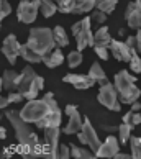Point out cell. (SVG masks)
I'll list each match as a JSON object with an SVG mask.
<instances>
[{"label":"cell","mask_w":141,"mask_h":159,"mask_svg":"<svg viewBox=\"0 0 141 159\" xmlns=\"http://www.w3.org/2000/svg\"><path fill=\"white\" fill-rule=\"evenodd\" d=\"M5 118H8L10 125L15 129V138L18 139L21 154L30 156V157L41 156V141L38 138V134L34 131H31L30 123H26L20 116V111L18 110H7L5 111Z\"/></svg>","instance_id":"obj_1"},{"label":"cell","mask_w":141,"mask_h":159,"mask_svg":"<svg viewBox=\"0 0 141 159\" xmlns=\"http://www.w3.org/2000/svg\"><path fill=\"white\" fill-rule=\"evenodd\" d=\"M113 85L118 93V100L121 105H131L133 102H136L141 95V90L136 85V77L131 75L128 70H120L115 74Z\"/></svg>","instance_id":"obj_2"},{"label":"cell","mask_w":141,"mask_h":159,"mask_svg":"<svg viewBox=\"0 0 141 159\" xmlns=\"http://www.w3.org/2000/svg\"><path fill=\"white\" fill-rule=\"evenodd\" d=\"M25 44L30 49H33L36 54H39L41 57L46 56L49 51H52V49L56 48L54 36H52V30H51V28H48V26L31 28Z\"/></svg>","instance_id":"obj_3"},{"label":"cell","mask_w":141,"mask_h":159,"mask_svg":"<svg viewBox=\"0 0 141 159\" xmlns=\"http://www.w3.org/2000/svg\"><path fill=\"white\" fill-rule=\"evenodd\" d=\"M20 74H21V80L18 85V92L26 100L36 98L38 93L44 89V79L39 74H36V70L31 66H25Z\"/></svg>","instance_id":"obj_4"},{"label":"cell","mask_w":141,"mask_h":159,"mask_svg":"<svg viewBox=\"0 0 141 159\" xmlns=\"http://www.w3.org/2000/svg\"><path fill=\"white\" fill-rule=\"evenodd\" d=\"M49 111V102L43 98H33V100H28V102L23 105V108L20 110V116L26 123H34L36 125L38 121H41L48 115Z\"/></svg>","instance_id":"obj_5"},{"label":"cell","mask_w":141,"mask_h":159,"mask_svg":"<svg viewBox=\"0 0 141 159\" xmlns=\"http://www.w3.org/2000/svg\"><path fill=\"white\" fill-rule=\"evenodd\" d=\"M92 21H90V16H84L80 21L74 23L70 31H72L74 38H75V43H77V49L79 51H84L85 48L89 46H93V33H92Z\"/></svg>","instance_id":"obj_6"},{"label":"cell","mask_w":141,"mask_h":159,"mask_svg":"<svg viewBox=\"0 0 141 159\" xmlns=\"http://www.w3.org/2000/svg\"><path fill=\"white\" fill-rule=\"evenodd\" d=\"M59 136L61 128L59 126H48L43 128V143H41V156L44 157H57L59 151Z\"/></svg>","instance_id":"obj_7"},{"label":"cell","mask_w":141,"mask_h":159,"mask_svg":"<svg viewBox=\"0 0 141 159\" xmlns=\"http://www.w3.org/2000/svg\"><path fill=\"white\" fill-rule=\"evenodd\" d=\"M77 138H79V141L82 144H85L90 151H93V154L98 151V148H100V144H102V141H100V138H98V134H97V129L93 128V125L90 123V120L87 118V116H84L82 128H80V131L77 133Z\"/></svg>","instance_id":"obj_8"},{"label":"cell","mask_w":141,"mask_h":159,"mask_svg":"<svg viewBox=\"0 0 141 159\" xmlns=\"http://www.w3.org/2000/svg\"><path fill=\"white\" fill-rule=\"evenodd\" d=\"M44 98L49 102V111H48V115H46L43 120L36 123V126H38L39 129L48 128V126H61L62 111H61V108H59V105H57L56 98H54V93H52V92L44 93Z\"/></svg>","instance_id":"obj_9"},{"label":"cell","mask_w":141,"mask_h":159,"mask_svg":"<svg viewBox=\"0 0 141 159\" xmlns=\"http://www.w3.org/2000/svg\"><path fill=\"white\" fill-rule=\"evenodd\" d=\"M97 100L107 110H111V111H120L121 110V103L118 100V93H116V89H115V85L111 84V82H107V84L100 85Z\"/></svg>","instance_id":"obj_10"},{"label":"cell","mask_w":141,"mask_h":159,"mask_svg":"<svg viewBox=\"0 0 141 159\" xmlns=\"http://www.w3.org/2000/svg\"><path fill=\"white\" fill-rule=\"evenodd\" d=\"M39 13V0H21L16 8V18L25 25H31L36 21Z\"/></svg>","instance_id":"obj_11"},{"label":"cell","mask_w":141,"mask_h":159,"mask_svg":"<svg viewBox=\"0 0 141 159\" xmlns=\"http://www.w3.org/2000/svg\"><path fill=\"white\" fill-rule=\"evenodd\" d=\"M66 115L69 116V121H67V125L64 126L62 133H66V134L79 133L80 128H82V121H84V120H82V116H80L79 110H77V105H72V103L66 105Z\"/></svg>","instance_id":"obj_12"},{"label":"cell","mask_w":141,"mask_h":159,"mask_svg":"<svg viewBox=\"0 0 141 159\" xmlns=\"http://www.w3.org/2000/svg\"><path fill=\"white\" fill-rule=\"evenodd\" d=\"M20 48H21V43L16 39L15 34H8V36H5V39H3L2 54L7 57V61L10 64H15L16 59H18V56H20Z\"/></svg>","instance_id":"obj_13"},{"label":"cell","mask_w":141,"mask_h":159,"mask_svg":"<svg viewBox=\"0 0 141 159\" xmlns=\"http://www.w3.org/2000/svg\"><path fill=\"white\" fill-rule=\"evenodd\" d=\"M62 80L66 84L74 85L77 90H85V89H90V87L95 85V80H93L89 74H66L62 77Z\"/></svg>","instance_id":"obj_14"},{"label":"cell","mask_w":141,"mask_h":159,"mask_svg":"<svg viewBox=\"0 0 141 159\" xmlns=\"http://www.w3.org/2000/svg\"><path fill=\"white\" fill-rule=\"evenodd\" d=\"M120 151V141L115 136H107L105 141L100 144L98 151L95 152V157H115V154Z\"/></svg>","instance_id":"obj_15"},{"label":"cell","mask_w":141,"mask_h":159,"mask_svg":"<svg viewBox=\"0 0 141 159\" xmlns=\"http://www.w3.org/2000/svg\"><path fill=\"white\" fill-rule=\"evenodd\" d=\"M108 48H110L111 56H113L116 61H120V62H128V61L131 59V54H133V52L130 51V48L126 46L125 41L111 39V43H110Z\"/></svg>","instance_id":"obj_16"},{"label":"cell","mask_w":141,"mask_h":159,"mask_svg":"<svg viewBox=\"0 0 141 159\" xmlns=\"http://www.w3.org/2000/svg\"><path fill=\"white\" fill-rule=\"evenodd\" d=\"M125 20L130 28L139 30L141 28V5H138L136 2L128 3L126 11H125Z\"/></svg>","instance_id":"obj_17"},{"label":"cell","mask_w":141,"mask_h":159,"mask_svg":"<svg viewBox=\"0 0 141 159\" xmlns=\"http://www.w3.org/2000/svg\"><path fill=\"white\" fill-rule=\"evenodd\" d=\"M20 80H21V74H18V72H16V70H13V69H7V70L2 74V89L8 90V92L18 90Z\"/></svg>","instance_id":"obj_18"},{"label":"cell","mask_w":141,"mask_h":159,"mask_svg":"<svg viewBox=\"0 0 141 159\" xmlns=\"http://www.w3.org/2000/svg\"><path fill=\"white\" fill-rule=\"evenodd\" d=\"M62 62H64V54H62L61 48H57V46L52 51H49L46 56H43V64L49 69H54L57 66H61Z\"/></svg>","instance_id":"obj_19"},{"label":"cell","mask_w":141,"mask_h":159,"mask_svg":"<svg viewBox=\"0 0 141 159\" xmlns=\"http://www.w3.org/2000/svg\"><path fill=\"white\" fill-rule=\"evenodd\" d=\"M111 34L108 26H100L98 30L93 33V46H102V48H108L111 43Z\"/></svg>","instance_id":"obj_20"},{"label":"cell","mask_w":141,"mask_h":159,"mask_svg":"<svg viewBox=\"0 0 141 159\" xmlns=\"http://www.w3.org/2000/svg\"><path fill=\"white\" fill-rule=\"evenodd\" d=\"M89 75L95 80V84H100V85H103V84H107V82H110L108 80V77H107V74H105V70L102 69V66L98 62H93L92 66H90V69H89Z\"/></svg>","instance_id":"obj_21"},{"label":"cell","mask_w":141,"mask_h":159,"mask_svg":"<svg viewBox=\"0 0 141 159\" xmlns=\"http://www.w3.org/2000/svg\"><path fill=\"white\" fill-rule=\"evenodd\" d=\"M52 36H54V43L57 48H66V46L69 44V36H67V33L66 30H64L62 26H54L52 28Z\"/></svg>","instance_id":"obj_22"},{"label":"cell","mask_w":141,"mask_h":159,"mask_svg":"<svg viewBox=\"0 0 141 159\" xmlns=\"http://www.w3.org/2000/svg\"><path fill=\"white\" fill-rule=\"evenodd\" d=\"M20 56L25 59L28 64H39V62H43V57H41L39 54H36L33 49H30L26 44H21V48H20Z\"/></svg>","instance_id":"obj_23"},{"label":"cell","mask_w":141,"mask_h":159,"mask_svg":"<svg viewBox=\"0 0 141 159\" xmlns=\"http://www.w3.org/2000/svg\"><path fill=\"white\" fill-rule=\"evenodd\" d=\"M57 11V3L54 0H39V13L44 18H51Z\"/></svg>","instance_id":"obj_24"},{"label":"cell","mask_w":141,"mask_h":159,"mask_svg":"<svg viewBox=\"0 0 141 159\" xmlns=\"http://www.w3.org/2000/svg\"><path fill=\"white\" fill-rule=\"evenodd\" d=\"M95 8V0H77L74 7L72 15H84V13H90Z\"/></svg>","instance_id":"obj_25"},{"label":"cell","mask_w":141,"mask_h":159,"mask_svg":"<svg viewBox=\"0 0 141 159\" xmlns=\"http://www.w3.org/2000/svg\"><path fill=\"white\" fill-rule=\"evenodd\" d=\"M70 156L72 157H84V159H92L95 157V154H93V151H90L89 148H84V146H77V144H72L70 143Z\"/></svg>","instance_id":"obj_26"},{"label":"cell","mask_w":141,"mask_h":159,"mask_svg":"<svg viewBox=\"0 0 141 159\" xmlns=\"http://www.w3.org/2000/svg\"><path fill=\"white\" fill-rule=\"evenodd\" d=\"M116 129H118V141H120V144H126L128 141H130V138H131L133 126L130 125V123H126V121H121V125Z\"/></svg>","instance_id":"obj_27"},{"label":"cell","mask_w":141,"mask_h":159,"mask_svg":"<svg viewBox=\"0 0 141 159\" xmlns=\"http://www.w3.org/2000/svg\"><path fill=\"white\" fill-rule=\"evenodd\" d=\"M116 3H118V0H95V8L108 15L116 8Z\"/></svg>","instance_id":"obj_28"},{"label":"cell","mask_w":141,"mask_h":159,"mask_svg":"<svg viewBox=\"0 0 141 159\" xmlns=\"http://www.w3.org/2000/svg\"><path fill=\"white\" fill-rule=\"evenodd\" d=\"M66 61H67V66L70 69H75V67H79L82 61H84V56H82V52L79 49H75V51H70L67 57H66Z\"/></svg>","instance_id":"obj_29"},{"label":"cell","mask_w":141,"mask_h":159,"mask_svg":"<svg viewBox=\"0 0 141 159\" xmlns=\"http://www.w3.org/2000/svg\"><path fill=\"white\" fill-rule=\"evenodd\" d=\"M128 143H130L131 149V157L141 159V136H131Z\"/></svg>","instance_id":"obj_30"},{"label":"cell","mask_w":141,"mask_h":159,"mask_svg":"<svg viewBox=\"0 0 141 159\" xmlns=\"http://www.w3.org/2000/svg\"><path fill=\"white\" fill-rule=\"evenodd\" d=\"M75 3H77V0H59L57 2V10L61 13H72Z\"/></svg>","instance_id":"obj_31"},{"label":"cell","mask_w":141,"mask_h":159,"mask_svg":"<svg viewBox=\"0 0 141 159\" xmlns=\"http://www.w3.org/2000/svg\"><path fill=\"white\" fill-rule=\"evenodd\" d=\"M128 64H130L131 72H134V74H139L141 72V56L138 54V52H133L131 59L128 61Z\"/></svg>","instance_id":"obj_32"},{"label":"cell","mask_w":141,"mask_h":159,"mask_svg":"<svg viewBox=\"0 0 141 159\" xmlns=\"http://www.w3.org/2000/svg\"><path fill=\"white\" fill-rule=\"evenodd\" d=\"M90 21L102 25V23L107 21V13H103V11L97 10V8H93V10H92V13H90Z\"/></svg>","instance_id":"obj_33"},{"label":"cell","mask_w":141,"mask_h":159,"mask_svg":"<svg viewBox=\"0 0 141 159\" xmlns=\"http://www.w3.org/2000/svg\"><path fill=\"white\" fill-rule=\"evenodd\" d=\"M10 13H11V5L7 0H0V21L3 18H7Z\"/></svg>","instance_id":"obj_34"},{"label":"cell","mask_w":141,"mask_h":159,"mask_svg":"<svg viewBox=\"0 0 141 159\" xmlns=\"http://www.w3.org/2000/svg\"><path fill=\"white\" fill-rule=\"evenodd\" d=\"M93 52H95V54L100 57L102 61H107L108 57H110V54H108V48H102V46H93Z\"/></svg>","instance_id":"obj_35"},{"label":"cell","mask_w":141,"mask_h":159,"mask_svg":"<svg viewBox=\"0 0 141 159\" xmlns=\"http://www.w3.org/2000/svg\"><path fill=\"white\" fill-rule=\"evenodd\" d=\"M7 98H8L10 103H20L21 100H23V95H21L18 90H11V92H8Z\"/></svg>","instance_id":"obj_36"},{"label":"cell","mask_w":141,"mask_h":159,"mask_svg":"<svg viewBox=\"0 0 141 159\" xmlns=\"http://www.w3.org/2000/svg\"><path fill=\"white\" fill-rule=\"evenodd\" d=\"M57 157H70V148L67 144H59V151H57Z\"/></svg>","instance_id":"obj_37"},{"label":"cell","mask_w":141,"mask_h":159,"mask_svg":"<svg viewBox=\"0 0 141 159\" xmlns=\"http://www.w3.org/2000/svg\"><path fill=\"white\" fill-rule=\"evenodd\" d=\"M125 43H126L128 48H130L131 52H136V36H126Z\"/></svg>","instance_id":"obj_38"},{"label":"cell","mask_w":141,"mask_h":159,"mask_svg":"<svg viewBox=\"0 0 141 159\" xmlns=\"http://www.w3.org/2000/svg\"><path fill=\"white\" fill-rule=\"evenodd\" d=\"M130 125H131V126L141 125V115L138 113V111H133V113H131V118H130Z\"/></svg>","instance_id":"obj_39"},{"label":"cell","mask_w":141,"mask_h":159,"mask_svg":"<svg viewBox=\"0 0 141 159\" xmlns=\"http://www.w3.org/2000/svg\"><path fill=\"white\" fill-rule=\"evenodd\" d=\"M136 52L141 56V28L136 31Z\"/></svg>","instance_id":"obj_40"},{"label":"cell","mask_w":141,"mask_h":159,"mask_svg":"<svg viewBox=\"0 0 141 159\" xmlns=\"http://www.w3.org/2000/svg\"><path fill=\"white\" fill-rule=\"evenodd\" d=\"M8 105H10V102H8V98H7V97H3V95H0V110L7 108Z\"/></svg>","instance_id":"obj_41"},{"label":"cell","mask_w":141,"mask_h":159,"mask_svg":"<svg viewBox=\"0 0 141 159\" xmlns=\"http://www.w3.org/2000/svg\"><path fill=\"white\" fill-rule=\"evenodd\" d=\"M115 157L116 159H128V157H131V154H125V152H116V154H115Z\"/></svg>","instance_id":"obj_42"},{"label":"cell","mask_w":141,"mask_h":159,"mask_svg":"<svg viewBox=\"0 0 141 159\" xmlns=\"http://www.w3.org/2000/svg\"><path fill=\"white\" fill-rule=\"evenodd\" d=\"M131 110H133V111H139V110H141V103L138 102V100L131 103Z\"/></svg>","instance_id":"obj_43"},{"label":"cell","mask_w":141,"mask_h":159,"mask_svg":"<svg viewBox=\"0 0 141 159\" xmlns=\"http://www.w3.org/2000/svg\"><path fill=\"white\" fill-rule=\"evenodd\" d=\"M5 138H7V129L3 126H0V139H5Z\"/></svg>","instance_id":"obj_44"},{"label":"cell","mask_w":141,"mask_h":159,"mask_svg":"<svg viewBox=\"0 0 141 159\" xmlns=\"http://www.w3.org/2000/svg\"><path fill=\"white\" fill-rule=\"evenodd\" d=\"M118 34H120V36H125V34H126V30H125V28H120V30H118Z\"/></svg>","instance_id":"obj_45"},{"label":"cell","mask_w":141,"mask_h":159,"mask_svg":"<svg viewBox=\"0 0 141 159\" xmlns=\"http://www.w3.org/2000/svg\"><path fill=\"white\" fill-rule=\"evenodd\" d=\"M2 118H5V115H2V113H0V120H2Z\"/></svg>","instance_id":"obj_46"},{"label":"cell","mask_w":141,"mask_h":159,"mask_svg":"<svg viewBox=\"0 0 141 159\" xmlns=\"http://www.w3.org/2000/svg\"><path fill=\"white\" fill-rule=\"evenodd\" d=\"M136 3H138V5H141V0H136Z\"/></svg>","instance_id":"obj_47"},{"label":"cell","mask_w":141,"mask_h":159,"mask_svg":"<svg viewBox=\"0 0 141 159\" xmlns=\"http://www.w3.org/2000/svg\"><path fill=\"white\" fill-rule=\"evenodd\" d=\"M54 2H56V3H57V2H59V0H54Z\"/></svg>","instance_id":"obj_48"},{"label":"cell","mask_w":141,"mask_h":159,"mask_svg":"<svg viewBox=\"0 0 141 159\" xmlns=\"http://www.w3.org/2000/svg\"><path fill=\"white\" fill-rule=\"evenodd\" d=\"M0 28H2V25H0Z\"/></svg>","instance_id":"obj_49"},{"label":"cell","mask_w":141,"mask_h":159,"mask_svg":"<svg viewBox=\"0 0 141 159\" xmlns=\"http://www.w3.org/2000/svg\"><path fill=\"white\" fill-rule=\"evenodd\" d=\"M139 90H141V89H139Z\"/></svg>","instance_id":"obj_50"}]
</instances>
